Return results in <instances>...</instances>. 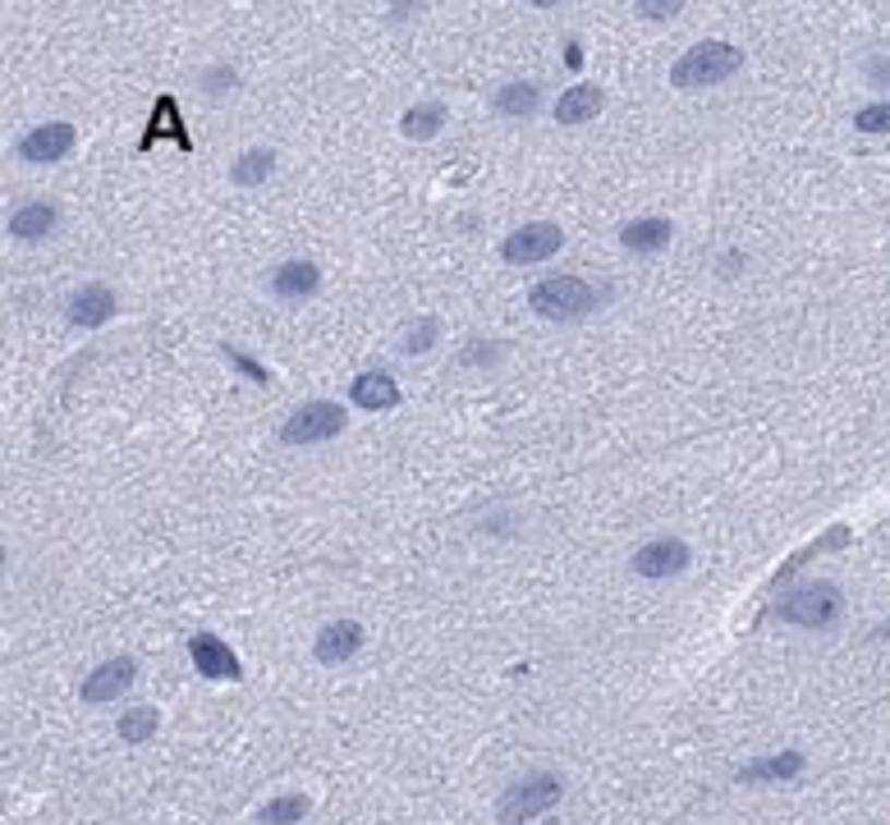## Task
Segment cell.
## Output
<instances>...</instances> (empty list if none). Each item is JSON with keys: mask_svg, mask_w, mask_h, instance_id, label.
<instances>
[{"mask_svg": "<svg viewBox=\"0 0 890 825\" xmlns=\"http://www.w3.org/2000/svg\"><path fill=\"white\" fill-rule=\"evenodd\" d=\"M744 64V51L734 47V41H698V47H688L675 70H671V83L675 87H711V83H725L730 74H739Z\"/></svg>", "mask_w": 890, "mask_h": 825, "instance_id": "1", "label": "cell"}, {"mask_svg": "<svg viewBox=\"0 0 890 825\" xmlns=\"http://www.w3.org/2000/svg\"><path fill=\"white\" fill-rule=\"evenodd\" d=\"M561 798H565V785H561V779H555L551 771L524 775V779H515V785H509V789L501 793V802H496V821H501V825H528V821L546 816Z\"/></svg>", "mask_w": 890, "mask_h": 825, "instance_id": "2", "label": "cell"}, {"mask_svg": "<svg viewBox=\"0 0 890 825\" xmlns=\"http://www.w3.org/2000/svg\"><path fill=\"white\" fill-rule=\"evenodd\" d=\"M597 303H602V294L578 276H551L542 284H532V294H528V307L546 321H578V317H588Z\"/></svg>", "mask_w": 890, "mask_h": 825, "instance_id": "3", "label": "cell"}, {"mask_svg": "<svg viewBox=\"0 0 890 825\" xmlns=\"http://www.w3.org/2000/svg\"><path fill=\"white\" fill-rule=\"evenodd\" d=\"M844 610V592L835 583H798L781 596V606H775V619L785 623H798V629H831V623L840 619Z\"/></svg>", "mask_w": 890, "mask_h": 825, "instance_id": "4", "label": "cell"}, {"mask_svg": "<svg viewBox=\"0 0 890 825\" xmlns=\"http://www.w3.org/2000/svg\"><path fill=\"white\" fill-rule=\"evenodd\" d=\"M340 432H345V409L330 404V399H308V404H299L285 417L280 440L285 445H322V440H336Z\"/></svg>", "mask_w": 890, "mask_h": 825, "instance_id": "5", "label": "cell"}, {"mask_svg": "<svg viewBox=\"0 0 890 825\" xmlns=\"http://www.w3.org/2000/svg\"><path fill=\"white\" fill-rule=\"evenodd\" d=\"M561 248H565V230L551 226V220H532V226H519L501 243V257L509 266H538V262L555 257Z\"/></svg>", "mask_w": 890, "mask_h": 825, "instance_id": "6", "label": "cell"}, {"mask_svg": "<svg viewBox=\"0 0 890 825\" xmlns=\"http://www.w3.org/2000/svg\"><path fill=\"white\" fill-rule=\"evenodd\" d=\"M79 143V129L64 124V120H51V124H37L24 133V143H19V156H24L28 166H51L60 161V156H70Z\"/></svg>", "mask_w": 890, "mask_h": 825, "instance_id": "7", "label": "cell"}, {"mask_svg": "<svg viewBox=\"0 0 890 825\" xmlns=\"http://www.w3.org/2000/svg\"><path fill=\"white\" fill-rule=\"evenodd\" d=\"M64 312H70V326L97 330V326H106V321L120 312V299H116V289H110V284L93 280V284H79V289H74L70 303H64Z\"/></svg>", "mask_w": 890, "mask_h": 825, "instance_id": "8", "label": "cell"}, {"mask_svg": "<svg viewBox=\"0 0 890 825\" xmlns=\"http://www.w3.org/2000/svg\"><path fill=\"white\" fill-rule=\"evenodd\" d=\"M189 656H193V665H197V675H203V679H216V683L243 679L239 656H234L216 633H193V638H189Z\"/></svg>", "mask_w": 890, "mask_h": 825, "instance_id": "9", "label": "cell"}, {"mask_svg": "<svg viewBox=\"0 0 890 825\" xmlns=\"http://www.w3.org/2000/svg\"><path fill=\"white\" fill-rule=\"evenodd\" d=\"M133 679H139V665H133V656L106 660V665H97V670L83 679V702H93V706L116 702V697H124L129 688H133Z\"/></svg>", "mask_w": 890, "mask_h": 825, "instance_id": "10", "label": "cell"}, {"mask_svg": "<svg viewBox=\"0 0 890 825\" xmlns=\"http://www.w3.org/2000/svg\"><path fill=\"white\" fill-rule=\"evenodd\" d=\"M363 642H368V633H363L359 619H330L313 642V656L322 665H345V660H353L363 652Z\"/></svg>", "mask_w": 890, "mask_h": 825, "instance_id": "11", "label": "cell"}, {"mask_svg": "<svg viewBox=\"0 0 890 825\" xmlns=\"http://www.w3.org/2000/svg\"><path fill=\"white\" fill-rule=\"evenodd\" d=\"M688 569V546L679 537H657L634 550V573L642 578H675Z\"/></svg>", "mask_w": 890, "mask_h": 825, "instance_id": "12", "label": "cell"}, {"mask_svg": "<svg viewBox=\"0 0 890 825\" xmlns=\"http://www.w3.org/2000/svg\"><path fill=\"white\" fill-rule=\"evenodd\" d=\"M322 289V271H317V262H280L276 271H272V294L280 303H303V299H313Z\"/></svg>", "mask_w": 890, "mask_h": 825, "instance_id": "13", "label": "cell"}, {"mask_svg": "<svg viewBox=\"0 0 890 825\" xmlns=\"http://www.w3.org/2000/svg\"><path fill=\"white\" fill-rule=\"evenodd\" d=\"M157 138H170L180 151H193V138L184 133L180 101H175V97H157V106H152V124H147V133H143L139 151H152V147H157Z\"/></svg>", "mask_w": 890, "mask_h": 825, "instance_id": "14", "label": "cell"}, {"mask_svg": "<svg viewBox=\"0 0 890 825\" xmlns=\"http://www.w3.org/2000/svg\"><path fill=\"white\" fill-rule=\"evenodd\" d=\"M349 399H353V409H363V413H386L399 404V386H395L390 372H363V376H353Z\"/></svg>", "mask_w": 890, "mask_h": 825, "instance_id": "15", "label": "cell"}, {"mask_svg": "<svg viewBox=\"0 0 890 825\" xmlns=\"http://www.w3.org/2000/svg\"><path fill=\"white\" fill-rule=\"evenodd\" d=\"M671 239H675V226L665 216H642V220H629V226L620 230L625 253H661Z\"/></svg>", "mask_w": 890, "mask_h": 825, "instance_id": "16", "label": "cell"}, {"mask_svg": "<svg viewBox=\"0 0 890 825\" xmlns=\"http://www.w3.org/2000/svg\"><path fill=\"white\" fill-rule=\"evenodd\" d=\"M602 106H606V93L597 83H578L569 87V93L555 101V120L561 124H588L592 116H602Z\"/></svg>", "mask_w": 890, "mask_h": 825, "instance_id": "17", "label": "cell"}, {"mask_svg": "<svg viewBox=\"0 0 890 825\" xmlns=\"http://www.w3.org/2000/svg\"><path fill=\"white\" fill-rule=\"evenodd\" d=\"M798 771H804V752H775V756H758V762L739 766L734 779L739 785H767V779H794Z\"/></svg>", "mask_w": 890, "mask_h": 825, "instance_id": "18", "label": "cell"}, {"mask_svg": "<svg viewBox=\"0 0 890 825\" xmlns=\"http://www.w3.org/2000/svg\"><path fill=\"white\" fill-rule=\"evenodd\" d=\"M538 106H542V87L538 83H505L501 93L492 97V110L505 120H528V116H538Z\"/></svg>", "mask_w": 890, "mask_h": 825, "instance_id": "19", "label": "cell"}, {"mask_svg": "<svg viewBox=\"0 0 890 825\" xmlns=\"http://www.w3.org/2000/svg\"><path fill=\"white\" fill-rule=\"evenodd\" d=\"M272 170H276V151H272V147H249L243 156H234L230 184H239V189H257V184L272 180Z\"/></svg>", "mask_w": 890, "mask_h": 825, "instance_id": "20", "label": "cell"}, {"mask_svg": "<svg viewBox=\"0 0 890 825\" xmlns=\"http://www.w3.org/2000/svg\"><path fill=\"white\" fill-rule=\"evenodd\" d=\"M441 129H445V106L441 101H418V106H409L405 116H399V133L413 138V143L436 138Z\"/></svg>", "mask_w": 890, "mask_h": 825, "instance_id": "21", "label": "cell"}, {"mask_svg": "<svg viewBox=\"0 0 890 825\" xmlns=\"http://www.w3.org/2000/svg\"><path fill=\"white\" fill-rule=\"evenodd\" d=\"M56 220H60V211L51 203H28L10 216V234L14 239H47L56 230Z\"/></svg>", "mask_w": 890, "mask_h": 825, "instance_id": "22", "label": "cell"}, {"mask_svg": "<svg viewBox=\"0 0 890 825\" xmlns=\"http://www.w3.org/2000/svg\"><path fill=\"white\" fill-rule=\"evenodd\" d=\"M844 542H850V527H831V532H827V537H817V542H808L804 550H798V555H794V560H785V565H781V573H775V578H771V583H785V578H790L794 569H804V565L813 560V555H821V550H835V546H844Z\"/></svg>", "mask_w": 890, "mask_h": 825, "instance_id": "23", "label": "cell"}, {"mask_svg": "<svg viewBox=\"0 0 890 825\" xmlns=\"http://www.w3.org/2000/svg\"><path fill=\"white\" fill-rule=\"evenodd\" d=\"M303 816H308V798H303V793L272 798V802H266V808L257 812L262 825H294V821H303Z\"/></svg>", "mask_w": 890, "mask_h": 825, "instance_id": "24", "label": "cell"}, {"mask_svg": "<svg viewBox=\"0 0 890 825\" xmlns=\"http://www.w3.org/2000/svg\"><path fill=\"white\" fill-rule=\"evenodd\" d=\"M157 725H161V716L152 706H133V711L120 716V739L124 743H147L152 733H157Z\"/></svg>", "mask_w": 890, "mask_h": 825, "instance_id": "25", "label": "cell"}, {"mask_svg": "<svg viewBox=\"0 0 890 825\" xmlns=\"http://www.w3.org/2000/svg\"><path fill=\"white\" fill-rule=\"evenodd\" d=\"M432 344H436V317H422V321H413V326L405 330V340H399V349L413 353V359H418V353H428Z\"/></svg>", "mask_w": 890, "mask_h": 825, "instance_id": "26", "label": "cell"}, {"mask_svg": "<svg viewBox=\"0 0 890 825\" xmlns=\"http://www.w3.org/2000/svg\"><path fill=\"white\" fill-rule=\"evenodd\" d=\"M220 353H226V363H230L234 372L249 376L253 386H266V381H272V372H266L257 359H249V353H243V349H234V344H220Z\"/></svg>", "mask_w": 890, "mask_h": 825, "instance_id": "27", "label": "cell"}, {"mask_svg": "<svg viewBox=\"0 0 890 825\" xmlns=\"http://www.w3.org/2000/svg\"><path fill=\"white\" fill-rule=\"evenodd\" d=\"M854 129H858V133H890V101L863 106L858 116H854Z\"/></svg>", "mask_w": 890, "mask_h": 825, "instance_id": "28", "label": "cell"}, {"mask_svg": "<svg viewBox=\"0 0 890 825\" xmlns=\"http://www.w3.org/2000/svg\"><path fill=\"white\" fill-rule=\"evenodd\" d=\"M234 83H239V74L230 70V64H212V70L203 74V93L207 97H226V93H234Z\"/></svg>", "mask_w": 890, "mask_h": 825, "instance_id": "29", "label": "cell"}, {"mask_svg": "<svg viewBox=\"0 0 890 825\" xmlns=\"http://www.w3.org/2000/svg\"><path fill=\"white\" fill-rule=\"evenodd\" d=\"M679 14V0H638V19H671Z\"/></svg>", "mask_w": 890, "mask_h": 825, "instance_id": "30", "label": "cell"}, {"mask_svg": "<svg viewBox=\"0 0 890 825\" xmlns=\"http://www.w3.org/2000/svg\"><path fill=\"white\" fill-rule=\"evenodd\" d=\"M867 74H873V83H890V60H873Z\"/></svg>", "mask_w": 890, "mask_h": 825, "instance_id": "31", "label": "cell"}, {"mask_svg": "<svg viewBox=\"0 0 890 825\" xmlns=\"http://www.w3.org/2000/svg\"><path fill=\"white\" fill-rule=\"evenodd\" d=\"M873 638H877V642H886V638H890V623H881V629H877Z\"/></svg>", "mask_w": 890, "mask_h": 825, "instance_id": "32", "label": "cell"}]
</instances>
